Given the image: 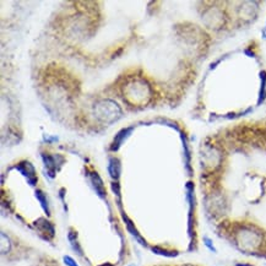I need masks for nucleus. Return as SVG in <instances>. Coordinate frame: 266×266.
<instances>
[{
	"instance_id": "nucleus-1",
	"label": "nucleus",
	"mask_w": 266,
	"mask_h": 266,
	"mask_svg": "<svg viewBox=\"0 0 266 266\" xmlns=\"http://www.w3.org/2000/svg\"><path fill=\"white\" fill-rule=\"evenodd\" d=\"M92 183H93V188H95V191L97 192L98 196L105 197L106 196V189H105V187H103L102 179H101V177L98 176L96 172H93L92 173Z\"/></svg>"
},
{
	"instance_id": "nucleus-2",
	"label": "nucleus",
	"mask_w": 266,
	"mask_h": 266,
	"mask_svg": "<svg viewBox=\"0 0 266 266\" xmlns=\"http://www.w3.org/2000/svg\"><path fill=\"white\" fill-rule=\"evenodd\" d=\"M108 169H110L111 177H112L114 181H116V179L119 178V176H120V163H119L118 159L116 158L111 159V163H110V167H108Z\"/></svg>"
},
{
	"instance_id": "nucleus-3",
	"label": "nucleus",
	"mask_w": 266,
	"mask_h": 266,
	"mask_svg": "<svg viewBox=\"0 0 266 266\" xmlns=\"http://www.w3.org/2000/svg\"><path fill=\"white\" fill-rule=\"evenodd\" d=\"M123 219L125 220V224H126V227H128V229L130 230V233L131 234L134 235V237L136 238V239L139 240V242L141 243V244L143 245H146V242H145V239H143V238H141V235L139 234V232L138 230H136V228L135 226H133V224H131V221L130 220L128 219V217H126V215L125 214H123Z\"/></svg>"
},
{
	"instance_id": "nucleus-4",
	"label": "nucleus",
	"mask_w": 266,
	"mask_h": 266,
	"mask_svg": "<svg viewBox=\"0 0 266 266\" xmlns=\"http://www.w3.org/2000/svg\"><path fill=\"white\" fill-rule=\"evenodd\" d=\"M152 252H153L154 254L163 255V257H167V258H173V257H177V255L179 254V253L177 252V250L162 249L161 247H153V248H152Z\"/></svg>"
},
{
	"instance_id": "nucleus-5",
	"label": "nucleus",
	"mask_w": 266,
	"mask_h": 266,
	"mask_svg": "<svg viewBox=\"0 0 266 266\" xmlns=\"http://www.w3.org/2000/svg\"><path fill=\"white\" fill-rule=\"evenodd\" d=\"M36 196L38 199V201H39L40 206H42V209L44 210L45 212H47V215H49V206H48V201H47V196H45V194L43 191H40V190H36Z\"/></svg>"
},
{
	"instance_id": "nucleus-6",
	"label": "nucleus",
	"mask_w": 266,
	"mask_h": 266,
	"mask_svg": "<svg viewBox=\"0 0 266 266\" xmlns=\"http://www.w3.org/2000/svg\"><path fill=\"white\" fill-rule=\"evenodd\" d=\"M202 240H204V245L210 250V252L217 253V249H216V247H215V244H214V242H212L211 238H209L205 235V237L202 238Z\"/></svg>"
},
{
	"instance_id": "nucleus-7",
	"label": "nucleus",
	"mask_w": 266,
	"mask_h": 266,
	"mask_svg": "<svg viewBox=\"0 0 266 266\" xmlns=\"http://www.w3.org/2000/svg\"><path fill=\"white\" fill-rule=\"evenodd\" d=\"M126 133H128V130H126V129H125V130H121L120 133H119L118 135H116L115 140L113 141V145H114V144H115V146H114V148H113L114 150H116V149H118V146L120 145V143H121V141H123V139L125 138V135H128V134H126Z\"/></svg>"
},
{
	"instance_id": "nucleus-8",
	"label": "nucleus",
	"mask_w": 266,
	"mask_h": 266,
	"mask_svg": "<svg viewBox=\"0 0 266 266\" xmlns=\"http://www.w3.org/2000/svg\"><path fill=\"white\" fill-rule=\"evenodd\" d=\"M63 262H64V264L67 266H78L77 263L72 257H69V255H64L63 257Z\"/></svg>"
},
{
	"instance_id": "nucleus-9",
	"label": "nucleus",
	"mask_w": 266,
	"mask_h": 266,
	"mask_svg": "<svg viewBox=\"0 0 266 266\" xmlns=\"http://www.w3.org/2000/svg\"><path fill=\"white\" fill-rule=\"evenodd\" d=\"M235 266H254V265L249 264V263H237Z\"/></svg>"
},
{
	"instance_id": "nucleus-10",
	"label": "nucleus",
	"mask_w": 266,
	"mask_h": 266,
	"mask_svg": "<svg viewBox=\"0 0 266 266\" xmlns=\"http://www.w3.org/2000/svg\"><path fill=\"white\" fill-rule=\"evenodd\" d=\"M129 266H134V265H129Z\"/></svg>"
},
{
	"instance_id": "nucleus-11",
	"label": "nucleus",
	"mask_w": 266,
	"mask_h": 266,
	"mask_svg": "<svg viewBox=\"0 0 266 266\" xmlns=\"http://www.w3.org/2000/svg\"><path fill=\"white\" fill-rule=\"evenodd\" d=\"M265 265H266V264H265Z\"/></svg>"
}]
</instances>
